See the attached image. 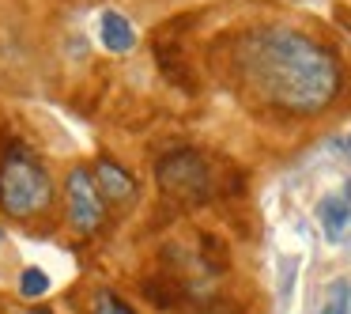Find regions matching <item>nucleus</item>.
I'll return each instance as SVG.
<instances>
[{"label": "nucleus", "instance_id": "obj_7", "mask_svg": "<svg viewBox=\"0 0 351 314\" xmlns=\"http://www.w3.org/2000/svg\"><path fill=\"white\" fill-rule=\"evenodd\" d=\"M140 291H144L147 303L159 306V311H174V306L189 303V288H185L182 280H174V276H167V273H155V276H147V280H140Z\"/></svg>", "mask_w": 351, "mask_h": 314}, {"label": "nucleus", "instance_id": "obj_17", "mask_svg": "<svg viewBox=\"0 0 351 314\" xmlns=\"http://www.w3.org/2000/svg\"><path fill=\"white\" fill-rule=\"evenodd\" d=\"M0 243H4V231H0Z\"/></svg>", "mask_w": 351, "mask_h": 314}, {"label": "nucleus", "instance_id": "obj_13", "mask_svg": "<svg viewBox=\"0 0 351 314\" xmlns=\"http://www.w3.org/2000/svg\"><path fill=\"white\" fill-rule=\"evenodd\" d=\"M91 314H136V311H132V306L125 303V299H117L114 291H99V295H95Z\"/></svg>", "mask_w": 351, "mask_h": 314}, {"label": "nucleus", "instance_id": "obj_9", "mask_svg": "<svg viewBox=\"0 0 351 314\" xmlns=\"http://www.w3.org/2000/svg\"><path fill=\"white\" fill-rule=\"evenodd\" d=\"M102 46H106L110 54H129V49L136 46V31H132L129 19L117 16V12H106V16H102Z\"/></svg>", "mask_w": 351, "mask_h": 314}, {"label": "nucleus", "instance_id": "obj_1", "mask_svg": "<svg viewBox=\"0 0 351 314\" xmlns=\"http://www.w3.org/2000/svg\"><path fill=\"white\" fill-rule=\"evenodd\" d=\"M234 72L280 114H321L340 91V65L321 42L291 27H257L234 42Z\"/></svg>", "mask_w": 351, "mask_h": 314}, {"label": "nucleus", "instance_id": "obj_5", "mask_svg": "<svg viewBox=\"0 0 351 314\" xmlns=\"http://www.w3.org/2000/svg\"><path fill=\"white\" fill-rule=\"evenodd\" d=\"M64 193H69V220L80 235H95L106 220V201H102L95 175L87 167H76L64 178Z\"/></svg>", "mask_w": 351, "mask_h": 314}, {"label": "nucleus", "instance_id": "obj_2", "mask_svg": "<svg viewBox=\"0 0 351 314\" xmlns=\"http://www.w3.org/2000/svg\"><path fill=\"white\" fill-rule=\"evenodd\" d=\"M49 205H53L49 170L27 144H8L0 152V208L16 220H31Z\"/></svg>", "mask_w": 351, "mask_h": 314}, {"label": "nucleus", "instance_id": "obj_3", "mask_svg": "<svg viewBox=\"0 0 351 314\" xmlns=\"http://www.w3.org/2000/svg\"><path fill=\"white\" fill-rule=\"evenodd\" d=\"M155 182H159L162 197L182 205V208L208 205L219 193V178H215L212 163L197 148H174V152L159 155V163H155Z\"/></svg>", "mask_w": 351, "mask_h": 314}, {"label": "nucleus", "instance_id": "obj_8", "mask_svg": "<svg viewBox=\"0 0 351 314\" xmlns=\"http://www.w3.org/2000/svg\"><path fill=\"white\" fill-rule=\"evenodd\" d=\"M317 216H321V227H325L328 243H340L343 227L351 220V186H343V193H332V197L321 201Z\"/></svg>", "mask_w": 351, "mask_h": 314}, {"label": "nucleus", "instance_id": "obj_11", "mask_svg": "<svg viewBox=\"0 0 351 314\" xmlns=\"http://www.w3.org/2000/svg\"><path fill=\"white\" fill-rule=\"evenodd\" d=\"M178 314H238V306H230L227 299H189L178 306Z\"/></svg>", "mask_w": 351, "mask_h": 314}, {"label": "nucleus", "instance_id": "obj_6", "mask_svg": "<svg viewBox=\"0 0 351 314\" xmlns=\"http://www.w3.org/2000/svg\"><path fill=\"white\" fill-rule=\"evenodd\" d=\"M95 186H99L102 201H110V205H132L136 201V182L129 178V170L121 167V163H114L110 155H102L99 163H95Z\"/></svg>", "mask_w": 351, "mask_h": 314}, {"label": "nucleus", "instance_id": "obj_10", "mask_svg": "<svg viewBox=\"0 0 351 314\" xmlns=\"http://www.w3.org/2000/svg\"><path fill=\"white\" fill-rule=\"evenodd\" d=\"M200 265H204L208 273H223V269H227V246H223V238L200 235Z\"/></svg>", "mask_w": 351, "mask_h": 314}, {"label": "nucleus", "instance_id": "obj_15", "mask_svg": "<svg viewBox=\"0 0 351 314\" xmlns=\"http://www.w3.org/2000/svg\"><path fill=\"white\" fill-rule=\"evenodd\" d=\"M23 314H49V311H42V306H34V311H23Z\"/></svg>", "mask_w": 351, "mask_h": 314}, {"label": "nucleus", "instance_id": "obj_14", "mask_svg": "<svg viewBox=\"0 0 351 314\" xmlns=\"http://www.w3.org/2000/svg\"><path fill=\"white\" fill-rule=\"evenodd\" d=\"M321 314H348V288H343V284L332 288V295H328L325 306H321Z\"/></svg>", "mask_w": 351, "mask_h": 314}, {"label": "nucleus", "instance_id": "obj_4", "mask_svg": "<svg viewBox=\"0 0 351 314\" xmlns=\"http://www.w3.org/2000/svg\"><path fill=\"white\" fill-rule=\"evenodd\" d=\"M197 16H178V19H167V23L155 31L152 38V49H155V65H159V72L170 80L174 87H182V91H197V72H193L189 57H185V31H189V23Z\"/></svg>", "mask_w": 351, "mask_h": 314}, {"label": "nucleus", "instance_id": "obj_12", "mask_svg": "<svg viewBox=\"0 0 351 314\" xmlns=\"http://www.w3.org/2000/svg\"><path fill=\"white\" fill-rule=\"evenodd\" d=\"M19 291H23L27 299H38V295H46L49 291V276L42 273V269H23V276H19Z\"/></svg>", "mask_w": 351, "mask_h": 314}, {"label": "nucleus", "instance_id": "obj_16", "mask_svg": "<svg viewBox=\"0 0 351 314\" xmlns=\"http://www.w3.org/2000/svg\"><path fill=\"white\" fill-rule=\"evenodd\" d=\"M348 155H351V137H348Z\"/></svg>", "mask_w": 351, "mask_h": 314}]
</instances>
